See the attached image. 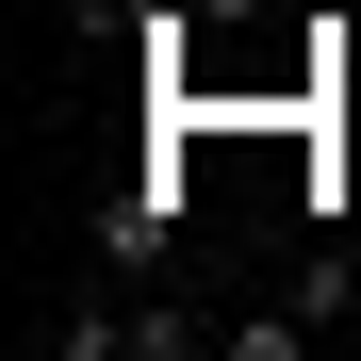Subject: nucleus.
<instances>
[{"mask_svg": "<svg viewBox=\"0 0 361 361\" xmlns=\"http://www.w3.org/2000/svg\"><path fill=\"white\" fill-rule=\"evenodd\" d=\"M164 247H180V180H132V197H99V263H115V279H148Z\"/></svg>", "mask_w": 361, "mask_h": 361, "instance_id": "f257e3e1", "label": "nucleus"}, {"mask_svg": "<svg viewBox=\"0 0 361 361\" xmlns=\"http://www.w3.org/2000/svg\"><path fill=\"white\" fill-rule=\"evenodd\" d=\"M295 345H312V312H295V295H279V312H230V361H295Z\"/></svg>", "mask_w": 361, "mask_h": 361, "instance_id": "f03ea898", "label": "nucleus"}]
</instances>
